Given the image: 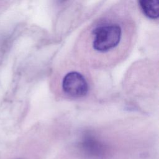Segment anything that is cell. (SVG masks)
Instances as JSON below:
<instances>
[{
	"mask_svg": "<svg viewBox=\"0 0 159 159\" xmlns=\"http://www.w3.org/2000/svg\"><path fill=\"white\" fill-rule=\"evenodd\" d=\"M94 38L93 48L99 52H107L116 47L122 37V29L116 24H107L97 26L93 30Z\"/></svg>",
	"mask_w": 159,
	"mask_h": 159,
	"instance_id": "cell-1",
	"label": "cell"
},
{
	"mask_svg": "<svg viewBox=\"0 0 159 159\" xmlns=\"http://www.w3.org/2000/svg\"><path fill=\"white\" fill-rule=\"evenodd\" d=\"M62 88L68 96L80 98L86 94L88 85L84 77L80 73L71 71L67 73L63 79Z\"/></svg>",
	"mask_w": 159,
	"mask_h": 159,
	"instance_id": "cell-2",
	"label": "cell"
},
{
	"mask_svg": "<svg viewBox=\"0 0 159 159\" xmlns=\"http://www.w3.org/2000/svg\"><path fill=\"white\" fill-rule=\"evenodd\" d=\"M140 6L143 14L148 18L155 19L159 16L158 0H141Z\"/></svg>",
	"mask_w": 159,
	"mask_h": 159,
	"instance_id": "cell-3",
	"label": "cell"
}]
</instances>
